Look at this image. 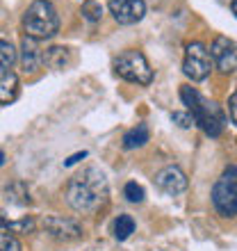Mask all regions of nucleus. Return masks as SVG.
<instances>
[{
	"label": "nucleus",
	"mask_w": 237,
	"mask_h": 251,
	"mask_svg": "<svg viewBox=\"0 0 237 251\" xmlns=\"http://www.w3.org/2000/svg\"><path fill=\"white\" fill-rule=\"evenodd\" d=\"M107 194H110V185L98 167L82 169L69 180L66 187V201L78 212H96L100 205L107 203Z\"/></svg>",
	"instance_id": "nucleus-1"
},
{
	"label": "nucleus",
	"mask_w": 237,
	"mask_h": 251,
	"mask_svg": "<svg viewBox=\"0 0 237 251\" xmlns=\"http://www.w3.org/2000/svg\"><path fill=\"white\" fill-rule=\"evenodd\" d=\"M180 100L187 105L194 124H196L205 135H210V137H219V135H221L226 117H224V112H221V107H219L214 100L203 99L191 85L180 87Z\"/></svg>",
	"instance_id": "nucleus-2"
},
{
	"label": "nucleus",
	"mask_w": 237,
	"mask_h": 251,
	"mask_svg": "<svg viewBox=\"0 0 237 251\" xmlns=\"http://www.w3.org/2000/svg\"><path fill=\"white\" fill-rule=\"evenodd\" d=\"M23 30L25 37L37 41L50 39L59 32V14L50 0H34L23 14Z\"/></svg>",
	"instance_id": "nucleus-3"
},
{
	"label": "nucleus",
	"mask_w": 237,
	"mask_h": 251,
	"mask_svg": "<svg viewBox=\"0 0 237 251\" xmlns=\"http://www.w3.org/2000/svg\"><path fill=\"white\" fill-rule=\"evenodd\" d=\"M212 203L221 217L237 215V167L228 165L212 187Z\"/></svg>",
	"instance_id": "nucleus-4"
},
{
	"label": "nucleus",
	"mask_w": 237,
	"mask_h": 251,
	"mask_svg": "<svg viewBox=\"0 0 237 251\" xmlns=\"http://www.w3.org/2000/svg\"><path fill=\"white\" fill-rule=\"evenodd\" d=\"M114 71L118 78L135 82V85H151L153 82V69L142 50H123L114 62Z\"/></svg>",
	"instance_id": "nucleus-5"
},
{
	"label": "nucleus",
	"mask_w": 237,
	"mask_h": 251,
	"mask_svg": "<svg viewBox=\"0 0 237 251\" xmlns=\"http://www.w3.org/2000/svg\"><path fill=\"white\" fill-rule=\"evenodd\" d=\"M183 71L187 78H191L194 82H203L212 71V57L210 50L201 44V41H191L185 46V62Z\"/></svg>",
	"instance_id": "nucleus-6"
},
{
	"label": "nucleus",
	"mask_w": 237,
	"mask_h": 251,
	"mask_svg": "<svg viewBox=\"0 0 237 251\" xmlns=\"http://www.w3.org/2000/svg\"><path fill=\"white\" fill-rule=\"evenodd\" d=\"M210 57L212 64L221 73L237 71V41L228 39V37H217L210 46Z\"/></svg>",
	"instance_id": "nucleus-7"
},
{
	"label": "nucleus",
	"mask_w": 237,
	"mask_h": 251,
	"mask_svg": "<svg viewBox=\"0 0 237 251\" xmlns=\"http://www.w3.org/2000/svg\"><path fill=\"white\" fill-rule=\"evenodd\" d=\"M110 14L118 25H135L144 19L146 2L144 0H110Z\"/></svg>",
	"instance_id": "nucleus-8"
},
{
	"label": "nucleus",
	"mask_w": 237,
	"mask_h": 251,
	"mask_svg": "<svg viewBox=\"0 0 237 251\" xmlns=\"http://www.w3.org/2000/svg\"><path fill=\"white\" fill-rule=\"evenodd\" d=\"M44 228L55 240H62V242H71V240L82 238V226L69 217H59V215H50V217L44 219Z\"/></svg>",
	"instance_id": "nucleus-9"
},
{
	"label": "nucleus",
	"mask_w": 237,
	"mask_h": 251,
	"mask_svg": "<svg viewBox=\"0 0 237 251\" xmlns=\"http://www.w3.org/2000/svg\"><path fill=\"white\" fill-rule=\"evenodd\" d=\"M155 185L169 197H178V194H183L187 190V176H185L180 167L169 165L155 174Z\"/></svg>",
	"instance_id": "nucleus-10"
},
{
	"label": "nucleus",
	"mask_w": 237,
	"mask_h": 251,
	"mask_svg": "<svg viewBox=\"0 0 237 251\" xmlns=\"http://www.w3.org/2000/svg\"><path fill=\"white\" fill-rule=\"evenodd\" d=\"M44 64V50H41L39 41L32 37H23L21 39V66L25 73H34Z\"/></svg>",
	"instance_id": "nucleus-11"
},
{
	"label": "nucleus",
	"mask_w": 237,
	"mask_h": 251,
	"mask_svg": "<svg viewBox=\"0 0 237 251\" xmlns=\"http://www.w3.org/2000/svg\"><path fill=\"white\" fill-rule=\"evenodd\" d=\"M19 96V75L9 69V71L0 73V105L12 103Z\"/></svg>",
	"instance_id": "nucleus-12"
},
{
	"label": "nucleus",
	"mask_w": 237,
	"mask_h": 251,
	"mask_svg": "<svg viewBox=\"0 0 237 251\" xmlns=\"http://www.w3.org/2000/svg\"><path fill=\"white\" fill-rule=\"evenodd\" d=\"M148 128H146V124H137L135 128H130V130L123 135V149H128V151H132V149H142V146L148 142Z\"/></svg>",
	"instance_id": "nucleus-13"
},
{
	"label": "nucleus",
	"mask_w": 237,
	"mask_h": 251,
	"mask_svg": "<svg viewBox=\"0 0 237 251\" xmlns=\"http://www.w3.org/2000/svg\"><path fill=\"white\" fill-rule=\"evenodd\" d=\"M69 62H71L69 50L62 48V46H53V48H48L46 53H44V64H48L50 69H66Z\"/></svg>",
	"instance_id": "nucleus-14"
},
{
	"label": "nucleus",
	"mask_w": 237,
	"mask_h": 251,
	"mask_svg": "<svg viewBox=\"0 0 237 251\" xmlns=\"http://www.w3.org/2000/svg\"><path fill=\"white\" fill-rule=\"evenodd\" d=\"M5 194H7V201L14 203V205H27L30 203V192H27V185L25 183H21V180H16V183H12V185H7Z\"/></svg>",
	"instance_id": "nucleus-15"
},
{
	"label": "nucleus",
	"mask_w": 237,
	"mask_h": 251,
	"mask_svg": "<svg viewBox=\"0 0 237 251\" xmlns=\"http://www.w3.org/2000/svg\"><path fill=\"white\" fill-rule=\"evenodd\" d=\"M132 233H135V219L130 215H118L117 222H114V238L118 242H123V240L130 238Z\"/></svg>",
	"instance_id": "nucleus-16"
},
{
	"label": "nucleus",
	"mask_w": 237,
	"mask_h": 251,
	"mask_svg": "<svg viewBox=\"0 0 237 251\" xmlns=\"http://www.w3.org/2000/svg\"><path fill=\"white\" fill-rule=\"evenodd\" d=\"M19 60V53H16V48L9 44V41L0 39V73L2 71H9L14 64Z\"/></svg>",
	"instance_id": "nucleus-17"
},
{
	"label": "nucleus",
	"mask_w": 237,
	"mask_h": 251,
	"mask_svg": "<svg viewBox=\"0 0 237 251\" xmlns=\"http://www.w3.org/2000/svg\"><path fill=\"white\" fill-rule=\"evenodd\" d=\"M80 14H82L89 23H96V21H100V16H103V7H100V2H96V0H85L82 7H80Z\"/></svg>",
	"instance_id": "nucleus-18"
},
{
	"label": "nucleus",
	"mask_w": 237,
	"mask_h": 251,
	"mask_svg": "<svg viewBox=\"0 0 237 251\" xmlns=\"http://www.w3.org/2000/svg\"><path fill=\"white\" fill-rule=\"evenodd\" d=\"M123 197L130 201V203H142L144 201V187L137 185L135 180H130V183H125L123 187Z\"/></svg>",
	"instance_id": "nucleus-19"
},
{
	"label": "nucleus",
	"mask_w": 237,
	"mask_h": 251,
	"mask_svg": "<svg viewBox=\"0 0 237 251\" xmlns=\"http://www.w3.org/2000/svg\"><path fill=\"white\" fill-rule=\"evenodd\" d=\"M9 233H32L34 231V219L32 217H21L16 222H9L7 226Z\"/></svg>",
	"instance_id": "nucleus-20"
},
{
	"label": "nucleus",
	"mask_w": 237,
	"mask_h": 251,
	"mask_svg": "<svg viewBox=\"0 0 237 251\" xmlns=\"http://www.w3.org/2000/svg\"><path fill=\"white\" fill-rule=\"evenodd\" d=\"M0 251H23L16 235L9 231H0Z\"/></svg>",
	"instance_id": "nucleus-21"
},
{
	"label": "nucleus",
	"mask_w": 237,
	"mask_h": 251,
	"mask_svg": "<svg viewBox=\"0 0 237 251\" xmlns=\"http://www.w3.org/2000/svg\"><path fill=\"white\" fill-rule=\"evenodd\" d=\"M171 119L178 121V126H183V128H190V126H194V119H191L190 112H173Z\"/></svg>",
	"instance_id": "nucleus-22"
},
{
	"label": "nucleus",
	"mask_w": 237,
	"mask_h": 251,
	"mask_svg": "<svg viewBox=\"0 0 237 251\" xmlns=\"http://www.w3.org/2000/svg\"><path fill=\"white\" fill-rule=\"evenodd\" d=\"M228 114H231V121L237 126V89L231 94V99H228Z\"/></svg>",
	"instance_id": "nucleus-23"
},
{
	"label": "nucleus",
	"mask_w": 237,
	"mask_h": 251,
	"mask_svg": "<svg viewBox=\"0 0 237 251\" xmlns=\"http://www.w3.org/2000/svg\"><path fill=\"white\" fill-rule=\"evenodd\" d=\"M82 158H87V151H82V153H75V155H71L69 160H64V167H71V165H75L78 160H82Z\"/></svg>",
	"instance_id": "nucleus-24"
},
{
	"label": "nucleus",
	"mask_w": 237,
	"mask_h": 251,
	"mask_svg": "<svg viewBox=\"0 0 237 251\" xmlns=\"http://www.w3.org/2000/svg\"><path fill=\"white\" fill-rule=\"evenodd\" d=\"M9 222H12V219H9V217L5 215V210H0V231H7Z\"/></svg>",
	"instance_id": "nucleus-25"
},
{
	"label": "nucleus",
	"mask_w": 237,
	"mask_h": 251,
	"mask_svg": "<svg viewBox=\"0 0 237 251\" xmlns=\"http://www.w3.org/2000/svg\"><path fill=\"white\" fill-rule=\"evenodd\" d=\"M231 9H233V14L237 16V0H233V2H231Z\"/></svg>",
	"instance_id": "nucleus-26"
},
{
	"label": "nucleus",
	"mask_w": 237,
	"mask_h": 251,
	"mask_svg": "<svg viewBox=\"0 0 237 251\" xmlns=\"http://www.w3.org/2000/svg\"><path fill=\"white\" fill-rule=\"evenodd\" d=\"M2 162H5V153L0 151V167H2Z\"/></svg>",
	"instance_id": "nucleus-27"
}]
</instances>
